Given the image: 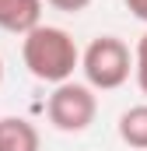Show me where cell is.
<instances>
[{
  "mask_svg": "<svg viewBox=\"0 0 147 151\" xmlns=\"http://www.w3.org/2000/svg\"><path fill=\"white\" fill-rule=\"evenodd\" d=\"M21 60L35 81L56 88L63 81H74V70L81 67V49L67 28L39 25L28 35H21Z\"/></svg>",
  "mask_w": 147,
  "mask_h": 151,
  "instance_id": "6da1fadb",
  "label": "cell"
},
{
  "mask_svg": "<svg viewBox=\"0 0 147 151\" xmlns=\"http://www.w3.org/2000/svg\"><path fill=\"white\" fill-rule=\"evenodd\" d=\"M81 70L84 81L98 91H116L123 88L133 74V56L130 46L116 35H98L88 42V49L81 53Z\"/></svg>",
  "mask_w": 147,
  "mask_h": 151,
  "instance_id": "7a4b0ae2",
  "label": "cell"
},
{
  "mask_svg": "<svg viewBox=\"0 0 147 151\" xmlns=\"http://www.w3.org/2000/svg\"><path fill=\"white\" fill-rule=\"evenodd\" d=\"M46 116L60 134H84L95 116H98V99L91 84L81 81H63L53 88L49 102H46Z\"/></svg>",
  "mask_w": 147,
  "mask_h": 151,
  "instance_id": "3957f363",
  "label": "cell"
},
{
  "mask_svg": "<svg viewBox=\"0 0 147 151\" xmlns=\"http://www.w3.org/2000/svg\"><path fill=\"white\" fill-rule=\"evenodd\" d=\"M42 25V0H0V28L11 35H28Z\"/></svg>",
  "mask_w": 147,
  "mask_h": 151,
  "instance_id": "277c9868",
  "label": "cell"
},
{
  "mask_svg": "<svg viewBox=\"0 0 147 151\" xmlns=\"http://www.w3.org/2000/svg\"><path fill=\"white\" fill-rule=\"evenodd\" d=\"M42 137L39 127L25 116H4L0 119V151H39Z\"/></svg>",
  "mask_w": 147,
  "mask_h": 151,
  "instance_id": "5b68a950",
  "label": "cell"
},
{
  "mask_svg": "<svg viewBox=\"0 0 147 151\" xmlns=\"http://www.w3.org/2000/svg\"><path fill=\"white\" fill-rule=\"evenodd\" d=\"M119 141L137 151H147V102L130 106L119 116Z\"/></svg>",
  "mask_w": 147,
  "mask_h": 151,
  "instance_id": "8992f818",
  "label": "cell"
},
{
  "mask_svg": "<svg viewBox=\"0 0 147 151\" xmlns=\"http://www.w3.org/2000/svg\"><path fill=\"white\" fill-rule=\"evenodd\" d=\"M133 74H137V84L147 95V32L137 39V49H133Z\"/></svg>",
  "mask_w": 147,
  "mask_h": 151,
  "instance_id": "52a82bcc",
  "label": "cell"
},
{
  "mask_svg": "<svg viewBox=\"0 0 147 151\" xmlns=\"http://www.w3.org/2000/svg\"><path fill=\"white\" fill-rule=\"evenodd\" d=\"M49 7H56V11H63V14H81L84 7H91V0H46Z\"/></svg>",
  "mask_w": 147,
  "mask_h": 151,
  "instance_id": "ba28073f",
  "label": "cell"
},
{
  "mask_svg": "<svg viewBox=\"0 0 147 151\" xmlns=\"http://www.w3.org/2000/svg\"><path fill=\"white\" fill-rule=\"evenodd\" d=\"M123 4H126V11H130L137 21H144V25H147V0H123Z\"/></svg>",
  "mask_w": 147,
  "mask_h": 151,
  "instance_id": "9c48e42d",
  "label": "cell"
},
{
  "mask_svg": "<svg viewBox=\"0 0 147 151\" xmlns=\"http://www.w3.org/2000/svg\"><path fill=\"white\" fill-rule=\"evenodd\" d=\"M0 84H4V60H0Z\"/></svg>",
  "mask_w": 147,
  "mask_h": 151,
  "instance_id": "30bf717a",
  "label": "cell"
}]
</instances>
